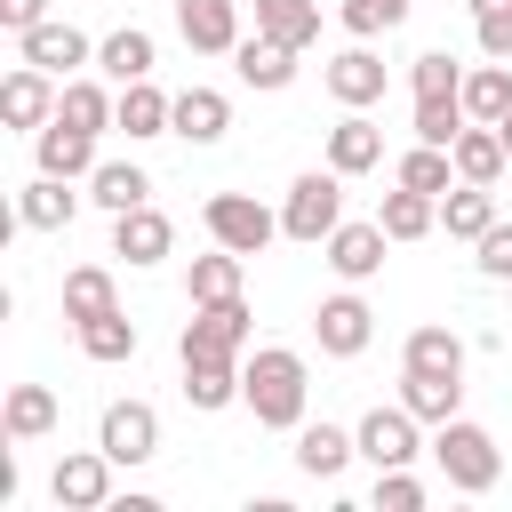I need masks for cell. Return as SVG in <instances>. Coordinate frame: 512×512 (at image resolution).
I'll list each match as a JSON object with an SVG mask.
<instances>
[{"label":"cell","instance_id":"cell-1","mask_svg":"<svg viewBox=\"0 0 512 512\" xmlns=\"http://www.w3.org/2000/svg\"><path fill=\"white\" fill-rule=\"evenodd\" d=\"M304 352H288V344H256L248 360H240V408L264 424V432H296L304 424Z\"/></svg>","mask_w":512,"mask_h":512},{"label":"cell","instance_id":"cell-2","mask_svg":"<svg viewBox=\"0 0 512 512\" xmlns=\"http://www.w3.org/2000/svg\"><path fill=\"white\" fill-rule=\"evenodd\" d=\"M432 464H440V480H448L456 496H488V488H496V472H504V456H496L488 424H472V416L432 424Z\"/></svg>","mask_w":512,"mask_h":512},{"label":"cell","instance_id":"cell-3","mask_svg":"<svg viewBox=\"0 0 512 512\" xmlns=\"http://www.w3.org/2000/svg\"><path fill=\"white\" fill-rule=\"evenodd\" d=\"M336 224H344V176L336 168H304L288 184V200H280V232L304 240V248H320Z\"/></svg>","mask_w":512,"mask_h":512},{"label":"cell","instance_id":"cell-4","mask_svg":"<svg viewBox=\"0 0 512 512\" xmlns=\"http://www.w3.org/2000/svg\"><path fill=\"white\" fill-rule=\"evenodd\" d=\"M200 224H208L216 248H240V256H264L272 232H280V216H272L264 200H248V192H216V200L200 208Z\"/></svg>","mask_w":512,"mask_h":512},{"label":"cell","instance_id":"cell-5","mask_svg":"<svg viewBox=\"0 0 512 512\" xmlns=\"http://www.w3.org/2000/svg\"><path fill=\"white\" fill-rule=\"evenodd\" d=\"M176 352H184V360H240V352H248V304H240V296H224V304H192Z\"/></svg>","mask_w":512,"mask_h":512},{"label":"cell","instance_id":"cell-6","mask_svg":"<svg viewBox=\"0 0 512 512\" xmlns=\"http://www.w3.org/2000/svg\"><path fill=\"white\" fill-rule=\"evenodd\" d=\"M96 448L128 472V464H152L160 456V416H152V400H112L104 416H96Z\"/></svg>","mask_w":512,"mask_h":512},{"label":"cell","instance_id":"cell-7","mask_svg":"<svg viewBox=\"0 0 512 512\" xmlns=\"http://www.w3.org/2000/svg\"><path fill=\"white\" fill-rule=\"evenodd\" d=\"M112 456L104 448H72V456H56V472H48V496H56V512H104L112 504Z\"/></svg>","mask_w":512,"mask_h":512},{"label":"cell","instance_id":"cell-8","mask_svg":"<svg viewBox=\"0 0 512 512\" xmlns=\"http://www.w3.org/2000/svg\"><path fill=\"white\" fill-rule=\"evenodd\" d=\"M352 440H360V456L376 464V472H392V464H416L424 456V440H416V416L392 400V408H368L360 424H352Z\"/></svg>","mask_w":512,"mask_h":512},{"label":"cell","instance_id":"cell-9","mask_svg":"<svg viewBox=\"0 0 512 512\" xmlns=\"http://www.w3.org/2000/svg\"><path fill=\"white\" fill-rule=\"evenodd\" d=\"M312 336H320V352H328V360H360V352H368V336H376V312H368L360 296H320Z\"/></svg>","mask_w":512,"mask_h":512},{"label":"cell","instance_id":"cell-10","mask_svg":"<svg viewBox=\"0 0 512 512\" xmlns=\"http://www.w3.org/2000/svg\"><path fill=\"white\" fill-rule=\"evenodd\" d=\"M16 56L64 80V72H80V64H88L96 48H88V32H80V24H56V16H40L32 32H16Z\"/></svg>","mask_w":512,"mask_h":512},{"label":"cell","instance_id":"cell-11","mask_svg":"<svg viewBox=\"0 0 512 512\" xmlns=\"http://www.w3.org/2000/svg\"><path fill=\"white\" fill-rule=\"evenodd\" d=\"M320 248H328V272L360 288V280H376V272H384V248H392V232H384V224H336Z\"/></svg>","mask_w":512,"mask_h":512},{"label":"cell","instance_id":"cell-12","mask_svg":"<svg viewBox=\"0 0 512 512\" xmlns=\"http://www.w3.org/2000/svg\"><path fill=\"white\" fill-rule=\"evenodd\" d=\"M176 32L200 56H232L240 48V0H176Z\"/></svg>","mask_w":512,"mask_h":512},{"label":"cell","instance_id":"cell-13","mask_svg":"<svg viewBox=\"0 0 512 512\" xmlns=\"http://www.w3.org/2000/svg\"><path fill=\"white\" fill-rule=\"evenodd\" d=\"M56 72H40V64H16L8 80H0V112H8V128H48L56 120Z\"/></svg>","mask_w":512,"mask_h":512},{"label":"cell","instance_id":"cell-14","mask_svg":"<svg viewBox=\"0 0 512 512\" xmlns=\"http://www.w3.org/2000/svg\"><path fill=\"white\" fill-rule=\"evenodd\" d=\"M32 160H40V176H96V136L72 120H48V128H32Z\"/></svg>","mask_w":512,"mask_h":512},{"label":"cell","instance_id":"cell-15","mask_svg":"<svg viewBox=\"0 0 512 512\" xmlns=\"http://www.w3.org/2000/svg\"><path fill=\"white\" fill-rule=\"evenodd\" d=\"M296 56H304V48H288V40H272V32H240L232 72H240L248 88H288V80H296Z\"/></svg>","mask_w":512,"mask_h":512},{"label":"cell","instance_id":"cell-16","mask_svg":"<svg viewBox=\"0 0 512 512\" xmlns=\"http://www.w3.org/2000/svg\"><path fill=\"white\" fill-rule=\"evenodd\" d=\"M328 96H336L344 112H368V104L384 96V56H376V48H344V56H328Z\"/></svg>","mask_w":512,"mask_h":512},{"label":"cell","instance_id":"cell-17","mask_svg":"<svg viewBox=\"0 0 512 512\" xmlns=\"http://www.w3.org/2000/svg\"><path fill=\"white\" fill-rule=\"evenodd\" d=\"M72 216H80L72 176H32V184L16 192V224H24V232H64Z\"/></svg>","mask_w":512,"mask_h":512},{"label":"cell","instance_id":"cell-18","mask_svg":"<svg viewBox=\"0 0 512 512\" xmlns=\"http://www.w3.org/2000/svg\"><path fill=\"white\" fill-rule=\"evenodd\" d=\"M176 248V224L144 200V208H128V216H112V256H128V264H160Z\"/></svg>","mask_w":512,"mask_h":512},{"label":"cell","instance_id":"cell-19","mask_svg":"<svg viewBox=\"0 0 512 512\" xmlns=\"http://www.w3.org/2000/svg\"><path fill=\"white\" fill-rule=\"evenodd\" d=\"M376 160H384V128H376L368 112H344V120L328 128V168H336V176H368Z\"/></svg>","mask_w":512,"mask_h":512},{"label":"cell","instance_id":"cell-20","mask_svg":"<svg viewBox=\"0 0 512 512\" xmlns=\"http://www.w3.org/2000/svg\"><path fill=\"white\" fill-rule=\"evenodd\" d=\"M352 456H360V440L344 424H296V472L304 480H336Z\"/></svg>","mask_w":512,"mask_h":512},{"label":"cell","instance_id":"cell-21","mask_svg":"<svg viewBox=\"0 0 512 512\" xmlns=\"http://www.w3.org/2000/svg\"><path fill=\"white\" fill-rule=\"evenodd\" d=\"M464 400V376H432V368H400V408L416 424H448Z\"/></svg>","mask_w":512,"mask_h":512},{"label":"cell","instance_id":"cell-22","mask_svg":"<svg viewBox=\"0 0 512 512\" xmlns=\"http://www.w3.org/2000/svg\"><path fill=\"white\" fill-rule=\"evenodd\" d=\"M224 128H232L224 88H184V96H176V128H168V136H184V144H224Z\"/></svg>","mask_w":512,"mask_h":512},{"label":"cell","instance_id":"cell-23","mask_svg":"<svg viewBox=\"0 0 512 512\" xmlns=\"http://www.w3.org/2000/svg\"><path fill=\"white\" fill-rule=\"evenodd\" d=\"M88 200H96L104 216H128V208H144V200H152V176H144L136 160H96V176H88Z\"/></svg>","mask_w":512,"mask_h":512},{"label":"cell","instance_id":"cell-24","mask_svg":"<svg viewBox=\"0 0 512 512\" xmlns=\"http://www.w3.org/2000/svg\"><path fill=\"white\" fill-rule=\"evenodd\" d=\"M96 64H104V80H120V88H128V80H152L160 48H152V32H144V24H120V32L96 48Z\"/></svg>","mask_w":512,"mask_h":512},{"label":"cell","instance_id":"cell-25","mask_svg":"<svg viewBox=\"0 0 512 512\" xmlns=\"http://www.w3.org/2000/svg\"><path fill=\"white\" fill-rule=\"evenodd\" d=\"M112 128H128L136 144H144V136H168V128H176V96H160L152 80H128V88H120V120H112Z\"/></svg>","mask_w":512,"mask_h":512},{"label":"cell","instance_id":"cell-26","mask_svg":"<svg viewBox=\"0 0 512 512\" xmlns=\"http://www.w3.org/2000/svg\"><path fill=\"white\" fill-rule=\"evenodd\" d=\"M440 224H448V240H480L496 224V184H448L440 192Z\"/></svg>","mask_w":512,"mask_h":512},{"label":"cell","instance_id":"cell-27","mask_svg":"<svg viewBox=\"0 0 512 512\" xmlns=\"http://www.w3.org/2000/svg\"><path fill=\"white\" fill-rule=\"evenodd\" d=\"M448 152H456V176H464V184H496V176H504V160H512V152H504V136H496L488 120H472Z\"/></svg>","mask_w":512,"mask_h":512},{"label":"cell","instance_id":"cell-28","mask_svg":"<svg viewBox=\"0 0 512 512\" xmlns=\"http://www.w3.org/2000/svg\"><path fill=\"white\" fill-rule=\"evenodd\" d=\"M240 272H248V256H240V248L192 256V272H184V296H192V304H224V296H240Z\"/></svg>","mask_w":512,"mask_h":512},{"label":"cell","instance_id":"cell-29","mask_svg":"<svg viewBox=\"0 0 512 512\" xmlns=\"http://www.w3.org/2000/svg\"><path fill=\"white\" fill-rule=\"evenodd\" d=\"M96 312H120V288H112L104 264H72V272H64V320L80 328V320H96Z\"/></svg>","mask_w":512,"mask_h":512},{"label":"cell","instance_id":"cell-30","mask_svg":"<svg viewBox=\"0 0 512 512\" xmlns=\"http://www.w3.org/2000/svg\"><path fill=\"white\" fill-rule=\"evenodd\" d=\"M376 224H384L392 240H424V232L440 224V200H432V192H408V184H392V192H384V208H376Z\"/></svg>","mask_w":512,"mask_h":512},{"label":"cell","instance_id":"cell-31","mask_svg":"<svg viewBox=\"0 0 512 512\" xmlns=\"http://www.w3.org/2000/svg\"><path fill=\"white\" fill-rule=\"evenodd\" d=\"M464 112L496 128V120L512 112V64H496V56H488V64H472V72H464Z\"/></svg>","mask_w":512,"mask_h":512},{"label":"cell","instance_id":"cell-32","mask_svg":"<svg viewBox=\"0 0 512 512\" xmlns=\"http://www.w3.org/2000/svg\"><path fill=\"white\" fill-rule=\"evenodd\" d=\"M256 32H272L288 48H312L320 40V0H256Z\"/></svg>","mask_w":512,"mask_h":512},{"label":"cell","instance_id":"cell-33","mask_svg":"<svg viewBox=\"0 0 512 512\" xmlns=\"http://www.w3.org/2000/svg\"><path fill=\"white\" fill-rule=\"evenodd\" d=\"M56 120H72V128H88V136H104V128L120 120V96H104L96 80H64V96H56Z\"/></svg>","mask_w":512,"mask_h":512},{"label":"cell","instance_id":"cell-34","mask_svg":"<svg viewBox=\"0 0 512 512\" xmlns=\"http://www.w3.org/2000/svg\"><path fill=\"white\" fill-rule=\"evenodd\" d=\"M80 352L104 360V368L136 360V320H128V312H96V320H80Z\"/></svg>","mask_w":512,"mask_h":512},{"label":"cell","instance_id":"cell-35","mask_svg":"<svg viewBox=\"0 0 512 512\" xmlns=\"http://www.w3.org/2000/svg\"><path fill=\"white\" fill-rule=\"evenodd\" d=\"M400 368H432V376H464V336L456 328H416L400 344Z\"/></svg>","mask_w":512,"mask_h":512},{"label":"cell","instance_id":"cell-36","mask_svg":"<svg viewBox=\"0 0 512 512\" xmlns=\"http://www.w3.org/2000/svg\"><path fill=\"white\" fill-rule=\"evenodd\" d=\"M184 400L192 408H232L240 400V360H184Z\"/></svg>","mask_w":512,"mask_h":512},{"label":"cell","instance_id":"cell-37","mask_svg":"<svg viewBox=\"0 0 512 512\" xmlns=\"http://www.w3.org/2000/svg\"><path fill=\"white\" fill-rule=\"evenodd\" d=\"M400 184L440 200V192H448V184H464V176H456V152H448V144H416V152H400Z\"/></svg>","mask_w":512,"mask_h":512},{"label":"cell","instance_id":"cell-38","mask_svg":"<svg viewBox=\"0 0 512 512\" xmlns=\"http://www.w3.org/2000/svg\"><path fill=\"white\" fill-rule=\"evenodd\" d=\"M0 424H8V440H40V432H56V392H48V384H16Z\"/></svg>","mask_w":512,"mask_h":512},{"label":"cell","instance_id":"cell-39","mask_svg":"<svg viewBox=\"0 0 512 512\" xmlns=\"http://www.w3.org/2000/svg\"><path fill=\"white\" fill-rule=\"evenodd\" d=\"M416 144H456L464 128H472V112H464V96H416Z\"/></svg>","mask_w":512,"mask_h":512},{"label":"cell","instance_id":"cell-40","mask_svg":"<svg viewBox=\"0 0 512 512\" xmlns=\"http://www.w3.org/2000/svg\"><path fill=\"white\" fill-rule=\"evenodd\" d=\"M408 88H416V96H464V64H456L448 48H424V56L408 64Z\"/></svg>","mask_w":512,"mask_h":512},{"label":"cell","instance_id":"cell-41","mask_svg":"<svg viewBox=\"0 0 512 512\" xmlns=\"http://www.w3.org/2000/svg\"><path fill=\"white\" fill-rule=\"evenodd\" d=\"M336 16H344V32H352V40H376V32L408 24V0H344Z\"/></svg>","mask_w":512,"mask_h":512},{"label":"cell","instance_id":"cell-42","mask_svg":"<svg viewBox=\"0 0 512 512\" xmlns=\"http://www.w3.org/2000/svg\"><path fill=\"white\" fill-rule=\"evenodd\" d=\"M376 512H424V480H416L408 464L376 472Z\"/></svg>","mask_w":512,"mask_h":512},{"label":"cell","instance_id":"cell-43","mask_svg":"<svg viewBox=\"0 0 512 512\" xmlns=\"http://www.w3.org/2000/svg\"><path fill=\"white\" fill-rule=\"evenodd\" d=\"M472 248H480V272L488 280H512V224H488Z\"/></svg>","mask_w":512,"mask_h":512},{"label":"cell","instance_id":"cell-44","mask_svg":"<svg viewBox=\"0 0 512 512\" xmlns=\"http://www.w3.org/2000/svg\"><path fill=\"white\" fill-rule=\"evenodd\" d=\"M472 32H480V56L512 64V8H488V16H472Z\"/></svg>","mask_w":512,"mask_h":512},{"label":"cell","instance_id":"cell-45","mask_svg":"<svg viewBox=\"0 0 512 512\" xmlns=\"http://www.w3.org/2000/svg\"><path fill=\"white\" fill-rule=\"evenodd\" d=\"M40 16H48V0H0V24H8V32H32Z\"/></svg>","mask_w":512,"mask_h":512},{"label":"cell","instance_id":"cell-46","mask_svg":"<svg viewBox=\"0 0 512 512\" xmlns=\"http://www.w3.org/2000/svg\"><path fill=\"white\" fill-rule=\"evenodd\" d=\"M488 8H512V0H472V16H488Z\"/></svg>","mask_w":512,"mask_h":512},{"label":"cell","instance_id":"cell-47","mask_svg":"<svg viewBox=\"0 0 512 512\" xmlns=\"http://www.w3.org/2000/svg\"><path fill=\"white\" fill-rule=\"evenodd\" d=\"M496 136H504V152H512V112H504V120H496Z\"/></svg>","mask_w":512,"mask_h":512}]
</instances>
